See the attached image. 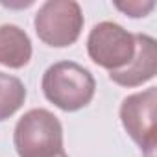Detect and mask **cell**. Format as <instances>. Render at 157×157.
I'll use <instances>...</instances> for the list:
<instances>
[{"label": "cell", "mask_w": 157, "mask_h": 157, "mask_svg": "<svg viewBox=\"0 0 157 157\" xmlns=\"http://www.w3.org/2000/svg\"><path fill=\"white\" fill-rule=\"evenodd\" d=\"M44 98L65 113L87 107L96 93V80L89 68L76 61H57L50 65L41 80Z\"/></svg>", "instance_id": "1"}, {"label": "cell", "mask_w": 157, "mask_h": 157, "mask_svg": "<svg viewBox=\"0 0 157 157\" xmlns=\"http://www.w3.org/2000/svg\"><path fill=\"white\" fill-rule=\"evenodd\" d=\"M13 146L19 157H63V126L43 107L26 111L15 124Z\"/></svg>", "instance_id": "2"}, {"label": "cell", "mask_w": 157, "mask_h": 157, "mask_svg": "<svg viewBox=\"0 0 157 157\" xmlns=\"http://www.w3.org/2000/svg\"><path fill=\"white\" fill-rule=\"evenodd\" d=\"M83 24V11L76 0H46L33 19L39 41L52 48L72 46L80 39Z\"/></svg>", "instance_id": "3"}, {"label": "cell", "mask_w": 157, "mask_h": 157, "mask_svg": "<svg viewBox=\"0 0 157 157\" xmlns=\"http://www.w3.org/2000/svg\"><path fill=\"white\" fill-rule=\"evenodd\" d=\"M118 117L124 131L140 148L142 157H155L157 150V87L126 96Z\"/></svg>", "instance_id": "4"}, {"label": "cell", "mask_w": 157, "mask_h": 157, "mask_svg": "<svg viewBox=\"0 0 157 157\" xmlns=\"http://www.w3.org/2000/svg\"><path fill=\"white\" fill-rule=\"evenodd\" d=\"M87 54L107 72L122 70L135 56V35L117 22H98L87 35Z\"/></svg>", "instance_id": "5"}, {"label": "cell", "mask_w": 157, "mask_h": 157, "mask_svg": "<svg viewBox=\"0 0 157 157\" xmlns=\"http://www.w3.org/2000/svg\"><path fill=\"white\" fill-rule=\"evenodd\" d=\"M135 35V56L128 67L117 72H109V80L120 87H140L153 80L157 74V43L148 33Z\"/></svg>", "instance_id": "6"}, {"label": "cell", "mask_w": 157, "mask_h": 157, "mask_svg": "<svg viewBox=\"0 0 157 157\" xmlns=\"http://www.w3.org/2000/svg\"><path fill=\"white\" fill-rule=\"evenodd\" d=\"M33 54L30 35L17 24L0 26V65L8 68H24Z\"/></svg>", "instance_id": "7"}, {"label": "cell", "mask_w": 157, "mask_h": 157, "mask_svg": "<svg viewBox=\"0 0 157 157\" xmlns=\"http://www.w3.org/2000/svg\"><path fill=\"white\" fill-rule=\"evenodd\" d=\"M26 87L17 76L0 72V122L13 117L26 102Z\"/></svg>", "instance_id": "8"}, {"label": "cell", "mask_w": 157, "mask_h": 157, "mask_svg": "<svg viewBox=\"0 0 157 157\" xmlns=\"http://www.w3.org/2000/svg\"><path fill=\"white\" fill-rule=\"evenodd\" d=\"M113 6L118 11H122L126 17H131V19L148 17L155 10V2H153V0H126V2H115Z\"/></svg>", "instance_id": "9"}, {"label": "cell", "mask_w": 157, "mask_h": 157, "mask_svg": "<svg viewBox=\"0 0 157 157\" xmlns=\"http://www.w3.org/2000/svg\"><path fill=\"white\" fill-rule=\"evenodd\" d=\"M63 157H68V153H65V155H63Z\"/></svg>", "instance_id": "10"}]
</instances>
